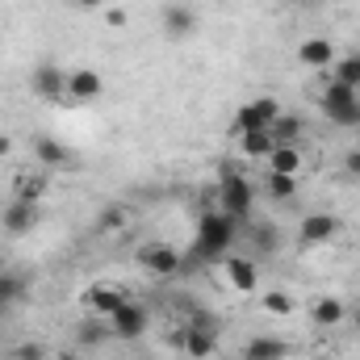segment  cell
Wrapping results in <instances>:
<instances>
[{
  "label": "cell",
  "instance_id": "6da1fadb",
  "mask_svg": "<svg viewBox=\"0 0 360 360\" xmlns=\"http://www.w3.org/2000/svg\"><path fill=\"white\" fill-rule=\"evenodd\" d=\"M235 231H239V218H231V214H201L197 218V239H193V256L197 260H218V256H226V248L235 243Z\"/></svg>",
  "mask_w": 360,
  "mask_h": 360
},
{
  "label": "cell",
  "instance_id": "7a4b0ae2",
  "mask_svg": "<svg viewBox=\"0 0 360 360\" xmlns=\"http://www.w3.org/2000/svg\"><path fill=\"white\" fill-rule=\"evenodd\" d=\"M252 205H256L252 180L243 176V172H235V168H226V172L218 176V210L231 214V218H248Z\"/></svg>",
  "mask_w": 360,
  "mask_h": 360
},
{
  "label": "cell",
  "instance_id": "3957f363",
  "mask_svg": "<svg viewBox=\"0 0 360 360\" xmlns=\"http://www.w3.org/2000/svg\"><path fill=\"white\" fill-rule=\"evenodd\" d=\"M147 327H151L147 306H139V302H130V297L109 314V335H117V340H139V335H147Z\"/></svg>",
  "mask_w": 360,
  "mask_h": 360
},
{
  "label": "cell",
  "instance_id": "277c9868",
  "mask_svg": "<svg viewBox=\"0 0 360 360\" xmlns=\"http://www.w3.org/2000/svg\"><path fill=\"white\" fill-rule=\"evenodd\" d=\"M281 117V105L272 96H252L248 105H239L235 113V134H248V130H272V122Z\"/></svg>",
  "mask_w": 360,
  "mask_h": 360
},
{
  "label": "cell",
  "instance_id": "5b68a950",
  "mask_svg": "<svg viewBox=\"0 0 360 360\" xmlns=\"http://www.w3.org/2000/svg\"><path fill=\"white\" fill-rule=\"evenodd\" d=\"M160 25H164V34H168L172 42H184V38H193V30H197V8L184 4V0H168V4L160 8Z\"/></svg>",
  "mask_w": 360,
  "mask_h": 360
},
{
  "label": "cell",
  "instance_id": "8992f818",
  "mask_svg": "<svg viewBox=\"0 0 360 360\" xmlns=\"http://www.w3.org/2000/svg\"><path fill=\"white\" fill-rule=\"evenodd\" d=\"M139 264L151 272V276H176V272L184 269L180 248H172V243H147V248L139 252Z\"/></svg>",
  "mask_w": 360,
  "mask_h": 360
},
{
  "label": "cell",
  "instance_id": "52a82bcc",
  "mask_svg": "<svg viewBox=\"0 0 360 360\" xmlns=\"http://www.w3.org/2000/svg\"><path fill=\"white\" fill-rule=\"evenodd\" d=\"M340 235V218L335 214H306L302 226H297V243L302 248H323Z\"/></svg>",
  "mask_w": 360,
  "mask_h": 360
},
{
  "label": "cell",
  "instance_id": "ba28073f",
  "mask_svg": "<svg viewBox=\"0 0 360 360\" xmlns=\"http://www.w3.org/2000/svg\"><path fill=\"white\" fill-rule=\"evenodd\" d=\"M319 105H323L327 122H335L344 109L360 105V92L352 89V84H344V80H335V76H327V80H323V96H319Z\"/></svg>",
  "mask_w": 360,
  "mask_h": 360
},
{
  "label": "cell",
  "instance_id": "9c48e42d",
  "mask_svg": "<svg viewBox=\"0 0 360 360\" xmlns=\"http://www.w3.org/2000/svg\"><path fill=\"white\" fill-rule=\"evenodd\" d=\"M38 218H42V210H38V201H25V197H13L8 205H4V231L8 235H30L34 226H38Z\"/></svg>",
  "mask_w": 360,
  "mask_h": 360
},
{
  "label": "cell",
  "instance_id": "30bf717a",
  "mask_svg": "<svg viewBox=\"0 0 360 360\" xmlns=\"http://www.w3.org/2000/svg\"><path fill=\"white\" fill-rule=\"evenodd\" d=\"M30 89L42 101H59V96H68V72L55 68V63H38L34 76H30Z\"/></svg>",
  "mask_w": 360,
  "mask_h": 360
},
{
  "label": "cell",
  "instance_id": "8fae6325",
  "mask_svg": "<svg viewBox=\"0 0 360 360\" xmlns=\"http://www.w3.org/2000/svg\"><path fill=\"white\" fill-rule=\"evenodd\" d=\"M180 352L188 360H210L214 352H218V331H201V327H184L176 335Z\"/></svg>",
  "mask_w": 360,
  "mask_h": 360
},
{
  "label": "cell",
  "instance_id": "7c38bea8",
  "mask_svg": "<svg viewBox=\"0 0 360 360\" xmlns=\"http://www.w3.org/2000/svg\"><path fill=\"white\" fill-rule=\"evenodd\" d=\"M226 281H231V289L252 293V289L260 285V269H256V260H252V256H226Z\"/></svg>",
  "mask_w": 360,
  "mask_h": 360
},
{
  "label": "cell",
  "instance_id": "4fadbf2b",
  "mask_svg": "<svg viewBox=\"0 0 360 360\" xmlns=\"http://www.w3.org/2000/svg\"><path fill=\"white\" fill-rule=\"evenodd\" d=\"M101 92H105L101 72H92V68H76V72H68V96H72V101H96Z\"/></svg>",
  "mask_w": 360,
  "mask_h": 360
},
{
  "label": "cell",
  "instance_id": "5bb4252c",
  "mask_svg": "<svg viewBox=\"0 0 360 360\" xmlns=\"http://www.w3.org/2000/svg\"><path fill=\"white\" fill-rule=\"evenodd\" d=\"M297 59H302L306 68L323 72V68L335 63V42H331V38H306V42L297 46Z\"/></svg>",
  "mask_w": 360,
  "mask_h": 360
},
{
  "label": "cell",
  "instance_id": "9a60e30c",
  "mask_svg": "<svg viewBox=\"0 0 360 360\" xmlns=\"http://www.w3.org/2000/svg\"><path fill=\"white\" fill-rule=\"evenodd\" d=\"M248 248L256 256H276L281 252V231L272 222H248Z\"/></svg>",
  "mask_w": 360,
  "mask_h": 360
},
{
  "label": "cell",
  "instance_id": "2e32d148",
  "mask_svg": "<svg viewBox=\"0 0 360 360\" xmlns=\"http://www.w3.org/2000/svg\"><path fill=\"white\" fill-rule=\"evenodd\" d=\"M285 356H289V344L281 335H256L243 348V360H285Z\"/></svg>",
  "mask_w": 360,
  "mask_h": 360
},
{
  "label": "cell",
  "instance_id": "e0dca14e",
  "mask_svg": "<svg viewBox=\"0 0 360 360\" xmlns=\"http://www.w3.org/2000/svg\"><path fill=\"white\" fill-rule=\"evenodd\" d=\"M122 302H126V293H117L113 285H92L89 293H84V306H89L92 314H101V319H109Z\"/></svg>",
  "mask_w": 360,
  "mask_h": 360
},
{
  "label": "cell",
  "instance_id": "ac0fdd59",
  "mask_svg": "<svg viewBox=\"0 0 360 360\" xmlns=\"http://www.w3.org/2000/svg\"><path fill=\"white\" fill-rule=\"evenodd\" d=\"M34 155H38L42 168H63V164H72V151H68L59 139H51V134H38V139H34Z\"/></svg>",
  "mask_w": 360,
  "mask_h": 360
},
{
  "label": "cell",
  "instance_id": "d6986e66",
  "mask_svg": "<svg viewBox=\"0 0 360 360\" xmlns=\"http://www.w3.org/2000/svg\"><path fill=\"white\" fill-rule=\"evenodd\" d=\"M302 134H306V117H297V113H285V109H281V117L272 122V139H276V143H285V147H297V143H302Z\"/></svg>",
  "mask_w": 360,
  "mask_h": 360
},
{
  "label": "cell",
  "instance_id": "ffe728a7",
  "mask_svg": "<svg viewBox=\"0 0 360 360\" xmlns=\"http://www.w3.org/2000/svg\"><path fill=\"white\" fill-rule=\"evenodd\" d=\"M310 319H314V327H340V323L348 319V306H344L340 297H319V302L310 306Z\"/></svg>",
  "mask_w": 360,
  "mask_h": 360
},
{
  "label": "cell",
  "instance_id": "44dd1931",
  "mask_svg": "<svg viewBox=\"0 0 360 360\" xmlns=\"http://www.w3.org/2000/svg\"><path fill=\"white\" fill-rule=\"evenodd\" d=\"M272 147H276L272 130H248V134H239V151H243L248 160H269Z\"/></svg>",
  "mask_w": 360,
  "mask_h": 360
},
{
  "label": "cell",
  "instance_id": "7402d4cb",
  "mask_svg": "<svg viewBox=\"0 0 360 360\" xmlns=\"http://www.w3.org/2000/svg\"><path fill=\"white\" fill-rule=\"evenodd\" d=\"M269 168L272 172H281V176H297L302 172V151L297 147H285V143H276L269 155Z\"/></svg>",
  "mask_w": 360,
  "mask_h": 360
},
{
  "label": "cell",
  "instance_id": "603a6c76",
  "mask_svg": "<svg viewBox=\"0 0 360 360\" xmlns=\"http://www.w3.org/2000/svg\"><path fill=\"white\" fill-rule=\"evenodd\" d=\"M335 80H344V84H352V89L360 92V51H352V55H344L340 63H335V72H331Z\"/></svg>",
  "mask_w": 360,
  "mask_h": 360
},
{
  "label": "cell",
  "instance_id": "cb8c5ba5",
  "mask_svg": "<svg viewBox=\"0 0 360 360\" xmlns=\"http://www.w3.org/2000/svg\"><path fill=\"white\" fill-rule=\"evenodd\" d=\"M293 193H297V176H281V172L269 176V197L272 201H289Z\"/></svg>",
  "mask_w": 360,
  "mask_h": 360
},
{
  "label": "cell",
  "instance_id": "d4e9b609",
  "mask_svg": "<svg viewBox=\"0 0 360 360\" xmlns=\"http://www.w3.org/2000/svg\"><path fill=\"white\" fill-rule=\"evenodd\" d=\"M105 335H109V323L101 327V323H92V319L84 323V327H80V331H76V340H80V348H92V344H101Z\"/></svg>",
  "mask_w": 360,
  "mask_h": 360
},
{
  "label": "cell",
  "instance_id": "484cf974",
  "mask_svg": "<svg viewBox=\"0 0 360 360\" xmlns=\"http://www.w3.org/2000/svg\"><path fill=\"white\" fill-rule=\"evenodd\" d=\"M126 226V210L122 205H105L101 210V231H122Z\"/></svg>",
  "mask_w": 360,
  "mask_h": 360
},
{
  "label": "cell",
  "instance_id": "4316f807",
  "mask_svg": "<svg viewBox=\"0 0 360 360\" xmlns=\"http://www.w3.org/2000/svg\"><path fill=\"white\" fill-rule=\"evenodd\" d=\"M13 360H46V344L25 340V344H17V348H13Z\"/></svg>",
  "mask_w": 360,
  "mask_h": 360
},
{
  "label": "cell",
  "instance_id": "83f0119b",
  "mask_svg": "<svg viewBox=\"0 0 360 360\" xmlns=\"http://www.w3.org/2000/svg\"><path fill=\"white\" fill-rule=\"evenodd\" d=\"M264 310H272V314H293V297L281 293V289H272L269 297H264Z\"/></svg>",
  "mask_w": 360,
  "mask_h": 360
},
{
  "label": "cell",
  "instance_id": "f1b7e54d",
  "mask_svg": "<svg viewBox=\"0 0 360 360\" xmlns=\"http://www.w3.org/2000/svg\"><path fill=\"white\" fill-rule=\"evenodd\" d=\"M344 176L360 180V147H348V155H344Z\"/></svg>",
  "mask_w": 360,
  "mask_h": 360
},
{
  "label": "cell",
  "instance_id": "f546056e",
  "mask_svg": "<svg viewBox=\"0 0 360 360\" xmlns=\"http://www.w3.org/2000/svg\"><path fill=\"white\" fill-rule=\"evenodd\" d=\"M188 327H201V331H218V319H214L210 310H193V319H188Z\"/></svg>",
  "mask_w": 360,
  "mask_h": 360
},
{
  "label": "cell",
  "instance_id": "4dcf8cb0",
  "mask_svg": "<svg viewBox=\"0 0 360 360\" xmlns=\"http://www.w3.org/2000/svg\"><path fill=\"white\" fill-rule=\"evenodd\" d=\"M126 21H130V17H126V8H117V4H113V8L105 13V25H113V30H122Z\"/></svg>",
  "mask_w": 360,
  "mask_h": 360
},
{
  "label": "cell",
  "instance_id": "1f68e13d",
  "mask_svg": "<svg viewBox=\"0 0 360 360\" xmlns=\"http://www.w3.org/2000/svg\"><path fill=\"white\" fill-rule=\"evenodd\" d=\"M72 4H76V8H101L105 0H72Z\"/></svg>",
  "mask_w": 360,
  "mask_h": 360
},
{
  "label": "cell",
  "instance_id": "d6a6232c",
  "mask_svg": "<svg viewBox=\"0 0 360 360\" xmlns=\"http://www.w3.org/2000/svg\"><path fill=\"white\" fill-rule=\"evenodd\" d=\"M55 360H80V356H76V348H63V352H59Z\"/></svg>",
  "mask_w": 360,
  "mask_h": 360
},
{
  "label": "cell",
  "instance_id": "836d02e7",
  "mask_svg": "<svg viewBox=\"0 0 360 360\" xmlns=\"http://www.w3.org/2000/svg\"><path fill=\"white\" fill-rule=\"evenodd\" d=\"M8 151H13V143H8V139L0 134V155H8Z\"/></svg>",
  "mask_w": 360,
  "mask_h": 360
},
{
  "label": "cell",
  "instance_id": "e575fe53",
  "mask_svg": "<svg viewBox=\"0 0 360 360\" xmlns=\"http://www.w3.org/2000/svg\"><path fill=\"white\" fill-rule=\"evenodd\" d=\"M352 323H356V331H360V306H356V310H352Z\"/></svg>",
  "mask_w": 360,
  "mask_h": 360
},
{
  "label": "cell",
  "instance_id": "d590c367",
  "mask_svg": "<svg viewBox=\"0 0 360 360\" xmlns=\"http://www.w3.org/2000/svg\"><path fill=\"white\" fill-rule=\"evenodd\" d=\"M356 147H360V139H356Z\"/></svg>",
  "mask_w": 360,
  "mask_h": 360
}]
</instances>
